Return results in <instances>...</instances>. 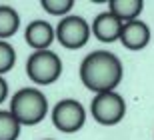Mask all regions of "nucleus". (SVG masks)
Segmentation results:
<instances>
[{
  "instance_id": "f257e3e1",
  "label": "nucleus",
  "mask_w": 154,
  "mask_h": 140,
  "mask_svg": "<svg viewBox=\"0 0 154 140\" xmlns=\"http://www.w3.org/2000/svg\"><path fill=\"white\" fill-rule=\"evenodd\" d=\"M122 62L110 50H94L80 64V80L94 94L116 90L122 80Z\"/></svg>"
},
{
  "instance_id": "f03ea898",
  "label": "nucleus",
  "mask_w": 154,
  "mask_h": 140,
  "mask_svg": "<svg viewBox=\"0 0 154 140\" xmlns=\"http://www.w3.org/2000/svg\"><path fill=\"white\" fill-rule=\"evenodd\" d=\"M48 98L38 88H20L10 100V114L20 126H36L48 114Z\"/></svg>"
},
{
  "instance_id": "7ed1b4c3",
  "label": "nucleus",
  "mask_w": 154,
  "mask_h": 140,
  "mask_svg": "<svg viewBox=\"0 0 154 140\" xmlns=\"http://www.w3.org/2000/svg\"><path fill=\"white\" fill-rule=\"evenodd\" d=\"M26 74L32 82L40 86H48V84L56 82L62 74V60L56 52L48 50H36L28 56L26 60Z\"/></svg>"
},
{
  "instance_id": "20e7f679",
  "label": "nucleus",
  "mask_w": 154,
  "mask_h": 140,
  "mask_svg": "<svg viewBox=\"0 0 154 140\" xmlns=\"http://www.w3.org/2000/svg\"><path fill=\"white\" fill-rule=\"evenodd\" d=\"M90 112L98 124H102V126H116L126 114V102L116 90L102 92V94H96L92 98Z\"/></svg>"
},
{
  "instance_id": "39448f33",
  "label": "nucleus",
  "mask_w": 154,
  "mask_h": 140,
  "mask_svg": "<svg viewBox=\"0 0 154 140\" xmlns=\"http://www.w3.org/2000/svg\"><path fill=\"white\" fill-rule=\"evenodd\" d=\"M52 124L64 134L78 132L86 122V110L74 98H64L52 106Z\"/></svg>"
},
{
  "instance_id": "423d86ee",
  "label": "nucleus",
  "mask_w": 154,
  "mask_h": 140,
  "mask_svg": "<svg viewBox=\"0 0 154 140\" xmlns=\"http://www.w3.org/2000/svg\"><path fill=\"white\" fill-rule=\"evenodd\" d=\"M54 36L64 48L68 50H78L88 42L90 38V26L82 16L68 14V16L60 18L58 26L54 28Z\"/></svg>"
},
{
  "instance_id": "0eeeda50",
  "label": "nucleus",
  "mask_w": 154,
  "mask_h": 140,
  "mask_svg": "<svg viewBox=\"0 0 154 140\" xmlns=\"http://www.w3.org/2000/svg\"><path fill=\"white\" fill-rule=\"evenodd\" d=\"M118 40L128 50H142L144 46H148V42H150V26L146 22H142V20L124 22Z\"/></svg>"
},
{
  "instance_id": "6e6552de",
  "label": "nucleus",
  "mask_w": 154,
  "mask_h": 140,
  "mask_svg": "<svg viewBox=\"0 0 154 140\" xmlns=\"http://www.w3.org/2000/svg\"><path fill=\"white\" fill-rule=\"evenodd\" d=\"M24 40L36 52V50H48L52 46V42L56 40V36H54V28H52L50 22H46V20H32L26 26V30H24Z\"/></svg>"
},
{
  "instance_id": "1a4fd4ad",
  "label": "nucleus",
  "mask_w": 154,
  "mask_h": 140,
  "mask_svg": "<svg viewBox=\"0 0 154 140\" xmlns=\"http://www.w3.org/2000/svg\"><path fill=\"white\" fill-rule=\"evenodd\" d=\"M120 30H122V22H120L118 18L114 14H110L108 10L102 12V14H98L94 18V22L90 26V32H94L100 42L104 44H110V42H116L120 36Z\"/></svg>"
},
{
  "instance_id": "9d476101",
  "label": "nucleus",
  "mask_w": 154,
  "mask_h": 140,
  "mask_svg": "<svg viewBox=\"0 0 154 140\" xmlns=\"http://www.w3.org/2000/svg\"><path fill=\"white\" fill-rule=\"evenodd\" d=\"M110 14H114L120 22H132V20H138V16L142 14L144 2L142 0H110Z\"/></svg>"
},
{
  "instance_id": "9b49d317",
  "label": "nucleus",
  "mask_w": 154,
  "mask_h": 140,
  "mask_svg": "<svg viewBox=\"0 0 154 140\" xmlns=\"http://www.w3.org/2000/svg\"><path fill=\"white\" fill-rule=\"evenodd\" d=\"M20 28V14L12 6H0V40L14 36Z\"/></svg>"
},
{
  "instance_id": "f8f14e48",
  "label": "nucleus",
  "mask_w": 154,
  "mask_h": 140,
  "mask_svg": "<svg viewBox=\"0 0 154 140\" xmlns=\"http://www.w3.org/2000/svg\"><path fill=\"white\" fill-rule=\"evenodd\" d=\"M20 124L10 114V110H0V140H18Z\"/></svg>"
},
{
  "instance_id": "ddd939ff",
  "label": "nucleus",
  "mask_w": 154,
  "mask_h": 140,
  "mask_svg": "<svg viewBox=\"0 0 154 140\" xmlns=\"http://www.w3.org/2000/svg\"><path fill=\"white\" fill-rule=\"evenodd\" d=\"M16 64V50L6 40H0V76L10 72Z\"/></svg>"
},
{
  "instance_id": "4468645a",
  "label": "nucleus",
  "mask_w": 154,
  "mask_h": 140,
  "mask_svg": "<svg viewBox=\"0 0 154 140\" xmlns=\"http://www.w3.org/2000/svg\"><path fill=\"white\" fill-rule=\"evenodd\" d=\"M40 6H42L48 14L64 18V16H68L70 10L74 8V0H42Z\"/></svg>"
},
{
  "instance_id": "2eb2a0df",
  "label": "nucleus",
  "mask_w": 154,
  "mask_h": 140,
  "mask_svg": "<svg viewBox=\"0 0 154 140\" xmlns=\"http://www.w3.org/2000/svg\"><path fill=\"white\" fill-rule=\"evenodd\" d=\"M8 98V82L4 80V76H0V104Z\"/></svg>"
},
{
  "instance_id": "dca6fc26",
  "label": "nucleus",
  "mask_w": 154,
  "mask_h": 140,
  "mask_svg": "<svg viewBox=\"0 0 154 140\" xmlns=\"http://www.w3.org/2000/svg\"><path fill=\"white\" fill-rule=\"evenodd\" d=\"M46 140H50V138H46Z\"/></svg>"
}]
</instances>
